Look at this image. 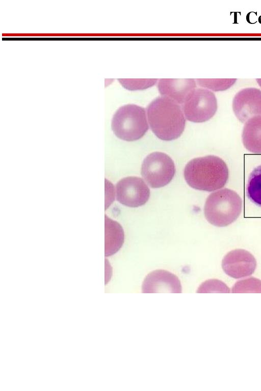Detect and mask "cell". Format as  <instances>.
<instances>
[{
	"instance_id": "cell-14",
	"label": "cell",
	"mask_w": 261,
	"mask_h": 391,
	"mask_svg": "<svg viewBox=\"0 0 261 391\" xmlns=\"http://www.w3.org/2000/svg\"><path fill=\"white\" fill-rule=\"evenodd\" d=\"M246 192L253 203L261 207V165L255 168L250 174Z\"/></svg>"
},
{
	"instance_id": "cell-13",
	"label": "cell",
	"mask_w": 261,
	"mask_h": 391,
	"mask_svg": "<svg viewBox=\"0 0 261 391\" xmlns=\"http://www.w3.org/2000/svg\"><path fill=\"white\" fill-rule=\"evenodd\" d=\"M124 234L121 225L105 216V256H112L121 247Z\"/></svg>"
},
{
	"instance_id": "cell-10",
	"label": "cell",
	"mask_w": 261,
	"mask_h": 391,
	"mask_svg": "<svg viewBox=\"0 0 261 391\" xmlns=\"http://www.w3.org/2000/svg\"><path fill=\"white\" fill-rule=\"evenodd\" d=\"M143 293L168 292L180 293L181 286L178 278L164 270H156L149 273L142 287Z\"/></svg>"
},
{
	"instance_id": "cell-6",
	"label": "cell",
	"mask_w": 261,
	"mask_h": 391,
	"mask_svg": "<svg viewBox=\"0 0 261 391\" xmlns=\"http://www.w3.org/2000/svg\"><path fill=\"white\" fill-rule=\"evenodd\" d=\"M186 119L191 122L201 123L212 118L217 109L215 95L206 89L193 90L182 104Z\"/></svg>"
},
{
	"instance_id": "cell-19",
	"label": "cell",
	"mask_w": 261,
	"mask_h": 391,
	"mask_svg": "<svg viewBox=\"0 0 261 391\" xmlns=\"http://www.w3.org/2000/svg\"><path fill=\"white\" fill-rule=\"evenodd\" d=\"M256 81L260 87H261V79H256Z\"/></svg>"
},
{
	"instance_id": "cell-12",
	"label": "cell",
	"mask_w": 261,
	"mask_h": 391,
	"mask_svg": "<svg viewBox=\"0 0 261 391\" xmlns=\"http://www.w3.org/2000/svg\"><path fill=\"white\" fill-rule=\"evenodd\" d=\"M242 141L248 151L261 154V116L252 118L245 123Z\"/></svg>"
},
{
	"instance_id": "cell-3",
	"label": "cell",
	"mask_w": 261,
	"mask_h": 391,
	"mask_svg": "<svg viewBox=\"0 0 261 391\" xmlns=\"http://www.w3.org/2000/svg\"><path fill=\"white\" fill-rule=\"evenodd\" d=\"M243 201L234 191L221 189L212 193L206 199L204 207L207 220L217 227L231 224L240 216Z\"/></svg>"
},
{
	"instance_id": "cell-4",
	"label": "cell",
	"mask_w": 261,
	"mask_h": 391,
	"mask_svg": "<svg viewBox=\"0 0 261 391\" xmlns=\"http://www.w3.org/2000/svg\"><path fill=\"white\" fill-rule=\"evenodd\" d=\"M111 127L116 136L122 140L141 138L148 129L145 109L135 104L121 106L114 114Z\"/></svg>"
},
{
	"instance_id": "cell-7",
	"label": "cell",
	"mask_w": 261,
	"mask_h": 391,
	"mask_svg": "<svg viewBox=\"0 0 261 391\" xmlns=\"http://www.w3.org/2000/svg\"><path fill=\"white\" fill-rule=\"evenodd\" d=\"M116 199L129 207L144 205L149 200L150 190L140 178L127 177L120 180L116 185Z\"/></svg>"
},
{
	"instance_id": "cell-8",
	"label": "cell",
	"mask_w": 261,
	"mask_h": 391,
	"mask_svg": "<svg viewBox=\"0 0 261 391\" xmlns=\"http://www.w3.org/2000/svg\"><path fill=\"white\" fill-rule=\"evenodd\" d=\"M232 109L236 117L242 123L261 116V90L255 88L240 90L233 98Z\"/></svg>"
},
{
	"instance_id": "cell-17",
	"label": "cell",
	"mask_w": 261,
	"mask_h": 391,
	"mask_svg": "<svg viewBox=\"0 0 261 391\" xmlns=\"http://www.w3.org/2000/svg\"><path fill=\"white\" fill-rule=\"evenodd\" d=\"M119 82L124 88L130 90H140L153 86L156 79H119Z\"/></svg>"
},
{
	"instance_id": "cell-5",
	"label": "cell",
	"mask_w": 261,
	"mask_h": 391,
	"mask_svg": "<svg viewBox=\"0 0 261 391\" xmlns=\"http://www.w3.org/2000/svg\"><path fill=\"white\" fill-rule=\"evenodd\" d=\"M175 173L173 161L166 154L153 152L144 159L141 167V175L147 183L156 188L167 185Z\"/></svg>"
},
{
	"instance_id": "cell-11",
	"label": "cell",
	"mask_w": 261,
	"mask_h": 391,
	"mask_svg": "<svg viewBox=\"0 0 261 391\" xmlns=\"http://www.w3.org/2000/svg\"><path fill=\"white\" fill-rule=\"evenodd\" d=\"M196 87L195 80L189 78H164L160 79L158 83V89L161 95L172 99L178 104H183Z\"/></svg>"
},
{
	"instance_id": "cell-2",
	"label": "cell",
	"mask_w": 261,
	"mask_h": 391,
	"mask_svg": "<svg viewBox=\"0 0 261 391\" xmlns=\"http://www.w3.org/2000/svg\"><path fill=\"white\" fill-rule=\"evenodd\" d=\"M228 176L225 162L214 155L193 159L184 169V177L188 184L193 188L206 191L222 188Z\"/></svg>"
},
{
	"instance_id": "cell-1",
	"label": "cell",
	"mask_w": 261,
	"mask_h": 391,
	"mask_svg": "<svg viewBox=\"0 0 261 391\" xmlns=\"http://www.w3.org/2000/svg\"><path fill=\"white\" fill-rule=\"evenodd\" d=\"M150 127L154 134L163 141H172L183 132L186 119L180 106L172 99L158 97L147 106Z\"/></svg>"
},
{
	"instance_id": "cell-16",
	"label": "cell",
	"mask_w": 261,
	"mask_h": 391,
	"mask_svg": "<svg viewBox=\"0 0 261 391\" xmlns=\"http://www.w3.org/2000/svg\"><path fill=\"white\" fill-rule=\"evenodd\" d=\"M232 292L261 293V281L254 277H250L239 281L232 287Z\"/></svg>"
},
{
	"instance_id": "cell-15",
	"label": "cell",
	"mask_w": 261,
	"mask_h": 391,
	"mask_svg": "<svg viewBox=\"0 0 261 391\" xmlns=\"http://www.w3.org/2000/svg\"><path fill=\"white\" fill-rule=\"evenodd\" d=\"M236 80L234 78L197 79L200 86L214 91L226 90L236 82Z\"/></svg>"
},
{
	"instance_id": "cell-18",
	"label": "cell",
	"mask_w": 261,
	"mask_h": 391,
	"mask_svg": "<svg viewBox=\"0 0 261 391\" xmlns=\"http://www.w3.org/2000/svg\"><path fill=\"white\" fill-rule=\"evenodd\" d=\"M230 292L225 284L218 280H210L203 283L198 288L197 293Z\"/></svg>"
},
{
	"instance_id": "cell-9",
	"label": "cell",
	"mask_w": 261,
	"mask_h": 391,
	"mask_svg": "<svg viewBox=\"0 0 261 391\" xmlns=\"http://www.w3.org/2000/svg\"><path fill=\"white\" fill-rule=\"evenodd\" d=\"M222 267L228 276L240 278L249 276L254 272L256 261L249 252L238 249L230 251L225 256Z\"/></svg>"
}]
</instances>
